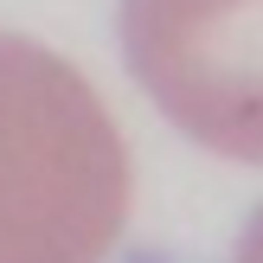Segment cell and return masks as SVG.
I'll return each mask as SVG.
<instances>
[{"mask_svg": "<svg viewBox=\"0 0 263 263\" xmlns=\"http://www.w3.org/2000/svg\"><path fill=\"white\" fill-rule=\"evenodd\" d=\"M244 263H263V212L251 218V238H244Z\"/></svg>", "mask_w": 263, "mask_h": 263, "instance_id": "obj_3", "label": "cell"}, {"mask_svg": "<svg viewBox=\"0 0 263 263\" xmlns=\"http://www.w3.org/2000/svg\"><path fill=\"white\" fill-rule=\"evenodd\" d=\"M122 58L174 128L263 167V0H122Z\"/></svg>", "mask_w": 263, "mask_h": 263, "instance_id": "obj_2", "label": "cell"}, {"mask_svg": "<svg viewBox=\"0 0 263 263\" xmlns=\"http://www.w3.org/2000/svg\"><path fill=\"white\" fill-rule=\"evenodd\" d=\"M122 199L128 167L97 90L0 32V263H97Z\"/></svg>", "mask_w": 263, "mask_h": 263, "instance_id": "obj_1", "label": "cell"}]
</instances>
